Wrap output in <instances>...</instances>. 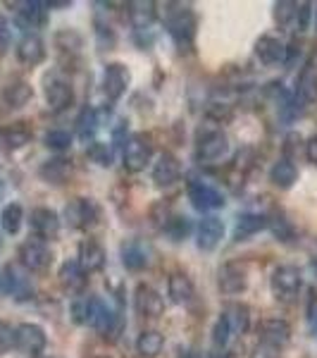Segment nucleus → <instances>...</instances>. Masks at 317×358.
I'll return each instance as SVG.
<instances>
[{"instance_id":"obj_1","label":"nucleus","mask_w":317,"mask_h":358,"mask_svg":"<svg viewBox=\"0 0 317 358\" xmlns=\"http://www.w3.org/2000/svg\"><path fill=\"white\" fill-rule=\"evenodd\" d=\"M196 15L191 10H179L177 13H170L167 15V31H170L172 41L177 43L179 50H191V45L196 41Z\"/></svg>"},{"instance_id":"obj_2","label":"nucleus","mask_w":317,"mask_h":358,"mask_svg":"<svg viewBox=\"0 0 317 358\" xmlns=\"http://www.w3.org/2000/svg\"><path fill=\"white\" fill-rule=\"evenodd\" d=\"M229 151V141L222 129H200L196 138V158L200 163H217Z\"/></svg>"},{"instance_id":"obj_3","label":"nucleus","mask_w":317,"mask_h":358,"mask_svg":"<svg viewBox=\"0 0 317 358\" xmlns=\"http://www.w3.org/2000/svg\"><path fill=\"white\" fill-rule=\"evenodd\" d=\"M270 287H272V294L279 299V301H293L303 287L301 270L293 268V265H279V268L272 273Z\"/></svg>"},{"instance_id":"obj_4","label":"nucleus","mask_w":317,"mask_h":358,"mask_svg":"<svg viewBox=\"0 0 317 358\" xmlns=\"http://www.w3.org/2000/svg\"><path fill=\"white\" fill-rule=\"evenodd\" d=\"M45 344H48V337H45L43 327L34 325V322H22L15 327V349L24 356L36 358L38 354H43Z\"/></svg>"},{"instance_id":"obj_5","label":"nucleus","mask_w":317,"mask_h":358,"mask_svg":"<svg viewBox=\"0 0 317 358\" xmlns=\"http://www.w3.org/2000/svg\"><path fill=\"white\" fill-rule=\"evenodd\" d=\"M153 158V143L146 134H134L124 143V167L129 172H141Z\"/></svg>"},{"instance_id":"obj_6","label":"nucleus","mask_w":317,"mask_h":358,"mask_svg":"<svg viewBox=\"0 0 317 358\" xmlns=\"http://www.w3.org/2000/svg\"><path fill=\"white\" fill-rule=\"evenodd\" d=\"M20 261L27 270H34V273H41V270L48 268L53 263V253L45 241L41 239H29L20 246Z\"/></svg>"},{"instance_id":"obj_7","label":"nucleus","mask_w":317,"mask_h":358,"mask_svg":"<svg viewBox=\"0 0 317 358\" xmlns=\"http://www.w3.org/2000/svg\"><path fill=\"white\" fill-rule=\"evenodd\" d=\"M186 192H189V201H191V206L200 213L217 210V208L224 206V196L217 192L215 187H210V184H205V182H196V179H191L189 187H186Z\"/></svg>"},{"instance_id":"obj_8","label":"nucleus","mask_w":317,"mask_h":358,"mask_svg":"<svg viewBox=\"0 0 317 358\" xmlns=\"http://www.w3.org/2000/svg\"><path fill=\"white\" fill-rule=\"evenodd\" d=\"M258 337H260V344L281 349L291 339V325L284 317H265V320H260V325H258Z\"/></svg>"},{"instance_id":"obj_9","label":"nucleus","mask_w":317,"mask_h":358,"mask_svg":"<svg viewBox=\"0 0 317 358\" xmlns=\"http://www.w3.org/2000/svg\"><path fill=\"white\" fill-rule=\"evenodd\" d=\"M65 220L74 229L91 227L98 220V206L91 199H72L65 206Z\"/></svg>"},{"instance_id":"obj_10","label":"nucleus","mask_w":317,"mask_h":358,"mask_svg":"<svg viewBox=\"0 0 317 358\" xmlns=\"http://www.w3.org/2000/svg\"><path fill=\"white\" fill-rule=\"evenodd\" d=\"M129 82L131 74L122 62H110L105 67V72H103V91H105V96L110 101H119L126 94V89H129Z\"/></svg>"},{"instance_id":"obj_11","label":"nucleus","mask_w":317,"mask_h":358,"mask_svg":"<svg viewBox=\"0 0 317 358\" xmlns=\"http://www.w3.org/2000/svg\"><path fill=\"white\" fill-rule=\"evenodd\" d=\"M29 224H31L36 239H55L60 234V215L50 208H34L29 215Z\"/></svg>"},{"instance_id":"obj_12","label":"nucleus","mask_w":317,"mask_h":358,"mask_svg":"<svg viewBox=\"0 0 317 358\" xmlns=\"http://www.w3.org/2000/svg\"><path fill=\"white\" fill-rule=\"evenodd\" d=\"M217 285H220L222 294H241L249 287V275H246V268L241 263H224L217 273Z\"/></svg>"},{"instance_id":"obj_13","label":"nucleus","mask_w":317,"mask_h":358,"mask_svg":"<svg viewBox=\"0 0 317 358\" xmlns=\"http://www.w3.org/2000/svg\"><path fill=\"white\" fill-rule=\"evenodd\" d=\"M134 308H136V313L143 317H158L165 313V299L160 296L153 287L138 285L134 292Z\"/></svg>"},{"instance_id":"obj_14","label":"nucleus","mask_w":317,"mask_h":358,"mask_svg":"<svg viewBox=\"0 0 317 358\" xmlns=\"http://www.w3.org/2000/svg\"><path fill=\"white\" fill-rule=\"evenodd\" d=\"M45 101H48V108L53 113H62L67 110L74 103V91L65 79L57 77H48L45 79Z\"/></svg>"},{"instance_id":"obj_15","label":"nucleus","mask_w":317,"mask_h":358,"mask_svg":"<svg viewBox=\"0 0 317 358\" xmlns=\"http://www.w3.org/2000/svg\"><path fill=\"white\" fill-rule=\"evenodd\" d=\"M222 239H224V222L220 217L215 215L203 217L198 224V232H196V244H198L200 251H215Z\"/></svg>"},{"instance_id":"obj_16","label":"nucleus","mask_w":317,"mask_h":358,"mask_svg":"<svg viewBox=\"0 0 317 358\" xmlns=\"http://www.w3.org/2000/svg\"><path fill=\"white\" fill-rule=\"evenodd\" d=\"M182 177V165L172 153H160L158 160L153 163V182L158 187H172L175 182H179Z\"/></svg>"},{"instance_id":"obj_17","label":"nucleus","mask_w":317,"mask_h":358,"mask_svg":"<svg viewBox=\"0 0 317 358\" xmlns=\"http://www.w3.org/2000/svg\"><path fill=\"white\" fill-rule=\"evenodd\" d=\"M77 263H79V268H82L86 275L98 273V270L105 268V251H103V246L98 244V241L84 239L82 244H79Z\"/></svg>"},{"instance_id":"obj_18","label":"nucleus","mask_w":317,"mask_h":358,"mask_svg":"<svg viewBox=\"0 0 317 358\" xmlns=\"http://www.w3.org/2000/svg\"><path fill=\"white\" fill-rule=\"evenodd\" d=\"M256 55L263 65H277V62H281L286 57V48L277 36L265 34V36H260L256 41Z\"/></svg>"},{"instance_id":"obj_19","label":"nucleus","mask_w":317,"mask_h":358,"mask_svg":"<svg viewBox=\"0 0 317 358\" xmlns=\"http://www.w3.org/2000/svg\"><path fill=\"white\" fill-rule=\"evenodd\" d=\"M270 220L260 213H244V215L236 220V227H234V239L236 241H246L251 236H256L258 232L267 229Z\"/></svg>"},{"instance_id":"obj_20","label":"nucleus","mask_w":317,"mask_h":358,"mask_svg":"<svg viewBox=\"0 0 317 358\" xmlns=\"http://www.w3.org/2000/svg\"><path fill=\"white\" fill-rule=\"evenodd\" d=\"M193 282L184 273H172L167 280V296L172 303H189L193 299Z\"/></svg>"},{"instance_id":"obj_21","label":"nucleus","mask_w":317,"mask_h":358,"mask_svg":"<svg viewBox=\"0 0 317 358\" xmlns=\"http://www.w3.org/2000/svg\"><path fill=\"white\" fill-rule=\"evenodd\" d=\"M17 57H20V62H24V65H38V62H43V57H45L43 41L38 36H34V34H27V36L17 43Z\"/></svg>"},{"instance_id":"obj_22","label":"nucleus","mask_w":317,"mask_h":358,"mask_svg":"<svg viewBox=\"0 0 317 358\" xmlns=\"http://www.w3.org/2000/svg\"><path fill=\"white\" fill-rule=\"evenodd\" d=\"M122 263L126 270H143L151 263V251L148 246H143L141 241H126L122 246Z\"/></svg>"},{"instance_id":"obj_23","label":"nucleus","mask_w":317,"mask_h":358,"mask_svg":"<svg viewBox=\"0 0 317 358\" xmlns=\"http://www.w3.org/2000/svg\"><path fill=\"white\" fill-rule=\"evenodd\" d=\"M57 277H60V285L65 287V289L69 292H82L86 287V280H89V275L84 273L82 268H79L77 261H67L62 263L60 273H57Z\"/></svg>"},{"instance_id":"obj_24","label":"nucleus","mask_w":317,"mask_h":358,"mask_svg":"<svg viewBox=\"0 0 317 358\" xmlns=\"http://www.w3.org/2000/svg\"><path fill=\"white\" fill-rule=\"evenodd\" d=\"M296 179H298V170L289 158L277 160V163L272 165V170H270V182L279 189H291Z\"/></svg>"},{"instance_id":"obj_25","label":"nucleus","mask_w":317,"mask_h":358,"mask_svg":"<svg viewBox=\"0 0 317 358\" xmlns=\"http://www.w3.org/2000/svg\"><path fill=\"white\" fill-rule=\"evenodd\" d=\"M165 349V337L155 330H143L136 339V351L143 358H155L160 356Z\"/></svg>"},{"instance_id":"obj_26","label":"nucleus","mask_w":317,"mask_h":358,"mask_svg":"<svg viewBox=\"0 0 317 358\" xmlns=\"http://www.w3.org/2000/svg\"><path fill=\"white\" fill-rule=\"evenodd\" d=\"M69 175H72V163L65 158H53L41 167V177L48 184H65Z\"/></svg>"},{"instance_id":"obj_27","label":"nucleus","mask_w":317,"mask_h":358,"mask_svg":"<svg viewBox=\"0 0 317 358\" xmlns=\"http://www.w3.org/2000/svg\"><path fill=\"white\" fill-rule=\"evenodd\" d=\"M31 96H34L31 86H29L27 82H22V79H15V82H10L3 89V98H5V103H8L10 108L27 106V103L31 101Z\"/></svg>"},{"instance_id":"obj_28","label":"nucleus","mask_w":317,"mask_h":358,"mask_svg":"<svg viewBox=\"0 0 317 358\" xmlns=\"http://www.w3.org/2000/svg\"><path fill=\"white\" fill-rule=\"evenodd\" d=\"M296 96L301 98L303 103H315L317 101V72L313 67H305L298 77L296 84Z\"/></svg>"},{"instance_id":"obj_29","label":"nucleus","mask_w":317,"mask_h":358,"mask_svg":"<svg viewBox=\"0 0 317 358\" xmlns=\"http://www.w3.org/2000/svg\"><path fill=\"white\" fill-rule=\"evenodd\" d=\"M45 3H22V10H20V22L27 24L29 29H36V27H43L45 24Z\"/></svg>"},{"instance_id":"obj_30","label":"nucleus","mask_w":317,"mask_h":358,"mask_svg":"<svg viewBox=\"0 0 317 358\" xmlns=\"http://www.w3.org/2000/svg\"><path fill=\"white\" fill-rule=\"evenodd\" d=\"M29 141H31V131L27 127H8L5 131H0V146L8 148V151L27 146Z\"/></svg>"},{"instance_id":"obj_31","label":"nucleus","mask_w":317,"mask_h":358,"mask_svg":"<svg viewBox=\"0 0 317 358\" xmlns=\"http://www.w3.org/2000/svg\"><path fill=\"white\" fill-rule=\"evenodd\" d=\"M22 220H24V210H22L20 203H8L0 213V227L8 234H17L22 227Z\"/></svg>"},{"instance_id":"obj_32","label":"nucleus","mask_w":317,"mask_h":358,"mask_svg":"<svg viewBox=\"0 0 317 358\" xmlns=\"http://www.w3.org/2000/svg\"><path fill=\"white\" fill-rule=\"evenodd\" d=\"M222 315L227 317L229 327H232V334H241V332H246V327H249V317H251L249 315V306L232 303Z\"/></svg>"},{"instance_id":"obj_33","label":"nucleus","mask_w":317,"mask_h":358,"mask_svg":"<svg viewBox=\"0 0 317 358\" xmlns=\"http://www.w3.org/2000/svg\"><path fill=\"white\" fill-rule=\"evenodd\" d=\"M45 146L50 148V151H67L69 146H72V134L65 129H50L48 134H45Z\"/></svg>"},{"instance_id":"obj_34","label":"nucleus","mask_w":317,"mask_h":358,"mask_svg":"<svg viewBox=\"0 0 317 358\" xmlns=\"http://www.w3.org/2000/svg\"><path fill=\"white\" fill-rule=\"evenodd\" d=\"M94 163L103 165V167H110L112 165V148L108 146V143H101V141H94L89 146V151H86Z\"/></svg>"},{"instance_id":"obj_35","label":"nucleus","mask_w":317,"mask_h":358,"mask_svg":"<svg viewBox=\"0 0 317 358\" xmlns=\"http://www.w3.org/2000/svg\"><path fill=\"white\" fill-rule=\"evenodd\" d=\"M165 232L172 236V241H182L184 236L191 232V222L186 217H179V215H172L170 222L165 224Z\"/></svg>"},{"instance_id":"obj_36","label":"nucleus","mask_w":317,"mask_h":358,"mask_svg":"<svg viewBox=\"0 0 317 358\" xmlns=\"http://www.w3.org/2000/svg\"><path fill=\"white\" fill-rule=\"evenodd\" d=\"M229 337H232V327H229L227 317L220 315L215 322V327H212V344H215L217 349H224L229 342Z\"/></svg>"},{"instance_id":"obj_37","label":"nucleus","mask_w":317,"mask_h":358,"mask_svg":"<svg viewBox=\"0 0 317 358\" xmlns=\"http://www.w3.org/2000/svg\"><path fill=\"white\" fill-rule=\"evenodd\" d=\"M20 285V275L13 268H0V294H15Z\"/></svg>"},{"instance_id":"obj_38","label":"nucleus","mask_w":317,"mask_h":358,"mask_svg":"<svg viewBox=\"0 0 317 358\" xmlns=\"http://www.w3.org/2000/svg\"><path fill=\"white\" fill-rule=\"evenodd\" d=\"M77 124H79V136L84 138H91L94 136V131H96V124H98V120H96V113L94 110H84L82 113V117L77 120Z\"/></svg>"},{"instance_id":"obj_39","label":"nucleus","mask_w":317,"mask_h":358,"mask_svg":"<svg viewBox=\"0 0 317 358\" xmlns=\"http://www.w3.org/2000/svg\"><path fill=\"white\" fill-rule=\"evenodd\" d=\"M293 17H296V3H277V22L281 27H293Z\"/></svg>"},{"instance_id":"obj_40","label":"nucleus","mask_w":317,"mask_h":358,"mask_svg":"<svg viewBox=\"0 0 317 358\" xmlns=\"http://www.w3.org/2000/svg\"><path fill=\"white\" fill-rule=\"evenodd\" d=\"M310 3H296V17H293V29L296 31H305L308 29V20H310Z\"/></svg>"},{"instance_id":"obj_41","label":"nucleus","mask_w":317,"mask_h":358,"mask_svg":"<svg viewBox=\"0 0 317 358\" xmlns=\"http://www.w3.org/2000/svg\"><path fill=\"white\" fill-rule=\"evenodd\" d=\"M15 346V327L10 322L0 320V351H8Z\"/></svg>"},{"instance_id":"obj_42","label":"nucleus","mask_w":317,"mask_h":358,"mask_svg":"<svg viewBox=\"0 0 317 358\" xmlns=\"http://www.w3.org/2000/svg\"><path fill=\"white\" fill-rule=\"evenodd\" d=\"M10 43H13V31H10V22L0 15V55L8 53Z\"/></svg>"},{"instance_id":"obj_43","label":"nucleus","mask_w":317,"mask_h":358,"mask_svg":"<svg viewBox=\"0 0 317 358\" xmlns=\"http://www.w3.org/2000/svg\"><path fill=\"white\" fill-rule=\"evenodd\" d=\"M207 115H210L212 120H217V122H222V120H227L229 115H232V108H229L227 103H210V106H207Z\"/></svg>"},{"instance_id":"obj_44","label":"nucleus","mask_w":317,"mask_h":358,"mask_svg":"<svg viewBox=\"0 0 317 358\" xmlns=\"http://www.w3.org/2000/svg\"><path fill=\"white\" fill-rule=\"evenodd\" d=\"M267 227H272V232L279 236V239H286L291 234V227L286 224V220H270Z\"/></svg>"},{"instance_id":"obj_45","label":"nucleus","mask_w":317,"mask_h":358,"mask_svg":"<svg viewBox=\"0 0 317 358\" xmlns=\"http://www.w3.org/2000/svg\"><path fill=\"white\" fill-rule=\"evenodd\" d=\"M305 158L313 165H317V136H310L308 143H305Z\"/></svg>"},{"instance_id":"obj_46","label":"nucleus","mask_w":317,"mask_h":358,"mask_svg":"<svg viewBox=\"0 0 317 358\" xmlns=\"http://www.w3.org/2000/svg\"><path fill=\"white\" fill-rule=\"evenodd\" d=\"M256 358H279V349H274V346H267V344H260L256 349Z\"/></svg>"},{"instance_id":"obj_47","label":"nucleus","mask_w":317,"mask_h":358,"mask_svg":"<svg viewBox=\"0 0 317 358\" xmlns=\"http://www.w3.org/2000/svg\"><path fill=\"white\" fill-rule=\"evenodd\" d=\"M308 327H310V332H313V337L317 339V303L310 306V310H308Z\"/></svg>"},{"instance_id":"obj_48","label":"nucleus","mask_w":317,"mask_h":358,"mask_svg":"<svg viewBox=\"0 0 317 358\" xmlns=\"http://www.w3.org/2000/svg\"><path fill=\"white\" fill-rule=\"evenodd\" d=\"M179 358H205V356L200 354V351H196V349H182Z\"/></svg>"},{"instance_id":"obj_49","label":"nucleus","mask_w":317,"mask_h":358,"mask_svg":"<svg viewBox=\"0 0 317 358\" xmlns=\"http://www.w3.org/2000/svg\"><path fill=\"white\" fill-rule=\"evenodd\" d=\"M5 192H8V184H5V177L0 175V201H3V196H5Z\"/></svg>"},{"instance_id":"obj_50","label":"nucleus","mask_w":317,"mask_h":358,"mask_svg":"<svg viewBox=\"0 0 317 358\" xmlns=\"http://www.w3.org/2000/svg\"><path fill=\"white\" fill-rule=\"evenodd\" d=\"M315 29H317V5H315Z\"/></svg>"},{"instance_id":"obj_51","label":"nucleus","mask_w":317,"mask_h":358,"mask_svg":"<svg viewBox=\"0 0 317 358\" xmlns=\"http://www.w3.org/2000/svg\"><path fill=\"white\" fill-rule=\"evenodd\" d=\"M0 248H3V234H0Z\"/></svg>"},{"instance_id":"obj_52","label":"nucleus","mask_w":317,"mask_h":358,"mask_svg":"<svg viewBox=\"0 0 317 358\" xmlns=\"http://www.w3.org/2000/svg\"><path fill=\"white\" fill-rule=\"evenodd\" d=\"M315 273H317V261H315Z\"/></svg>"}]
</instances>
